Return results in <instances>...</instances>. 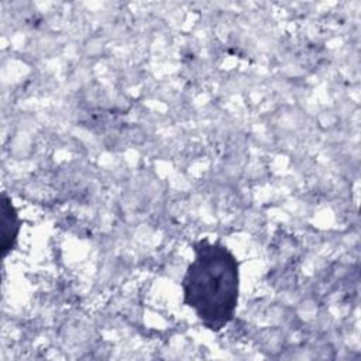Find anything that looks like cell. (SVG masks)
I'll use <instances>...</instances> for the list:
<instances>
[{
	"label": "cell",
	"instance_id": "1",
	"mask_svg": "<svg viewBox=\"0 0 361 361\" xmlns=\"http://www.w3.org/2000/svg\"><path fill=\"white\" fill-rule=\"evenodd\" d=\"M193 259L182 278L183 303L210 331H220L235 316L240 262L227 245L203 237L192 244Z\"/></svg>",
	"mask_w": 361,
	"mask_h": 361
},
{
	"label": "cell",
	"instance_id": "2",
	"mask_svg": "<svg viewBox=\"0 0 361 361\" xmlns=\"http://www.w3.org/2000/svg\"><path fill=\"white\" fill-rule=\"evenodd\" d=\"M1 212H3V257H6L17 244L18 233L21 230V219L13 200L6 192L1 193Z\"/></svg>",
	"mask_w": 361,
	"mask_h": 361
}]
</instances>
